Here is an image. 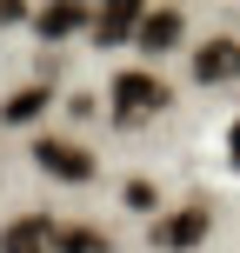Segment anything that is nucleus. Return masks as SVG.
Returning <instances> with one entry per match:
<instances>
[{
  "label": "nucleus",
  "instance_id": "nucleus-1",
  "mask_svg": "<svg viewBox=\"0 0 240 253\" xmlns=\"http://www.w3.org/2000/svg\"><path fill=\"white\" fill-rule=\"evenodd\" d=\"M160 107H167V87H160L153 74H120V80H114V120L134 126V120L160 114Z\"/></svg>",
  "mask_w": 240,
  "mask_h": 253
},
{
  "label": "nucleus",
  "instance_id": "nucleus-2",
  "mask_svg": "<svg viewBox=\"0 0 240 253\" xmlns=\"http://www.w3.org/2000/svg\"><path fill=\"white\" fill-rule=\"evenodd\" d=\"M34 160L47 167L53 180H94V153H80L74 140H40V147H34Z\"/></svg>",
  "mask_w": 240,
  "mask_h": 253
},
{
  "label": "nucleus",
  "instance_id": "nucleus-3",
  "mask_svg": "<svg viewBox=\"0 0 240 253\" xmlns=\"http://www.w3.org/2000/svg\"><path fill=\"white\" fill-rule=\"evenodd\" d=\"M207 240V207H180V213H167L160 227H153V247L180 253V247H200Z\"/></svg>",
  "mask_w": 240,
  "mask_h": 253
},
{
  "label": "nucleus",
  "instance_id": "nucleus-4",
  "mask_svg": "<svg viewBox=\"0 0 240 253\" xmlns=\"http://www.w3.org/2000/svg\"><path fill=\"white\" fill-rule=\"evenodd\" d=\"M240 74V40H207L200 53H193V80H207V87H220V80Z\"/></svg>",
  "mask_w": 240,
  "mask_h": 253
},
{
  "label": "nucleus",
  "instance_id": "nucleus-5",
  "mask_svg": "<svg viewBox=\"0 0 240 253\" xmlns=\"http://www.w3.org/2000/svg\"><path fill=\"white\" fill-rule=\"evenodd\" d=\"M140 53H174L180 47V13L174 7H153V13H140Z\"/></svg>",
  "mask_w": 240,
  "mask_h": 253
},
{
  "label": "nucleus",
  "instance_id": "nucleus-6",
  "mask_svg": "<svg viewBox=\"0 0 240 253\" xmlns=\"http://www.w3.org/2000/svg\"><path fill=\"white\" fill-rule=\"evenodd\" d=\"M47 247H53L47 220H13V227L0 233V253H47Z\"/></svg>",
  "mask_w": 240,
  "mask_h": 253
},
{
  "label": "nucleus",
  "instance_id": "nucleus-7",
  "mask_svg": "<svg viewBox=\"0 0 240 253\" xmlns=\"http://www.w3.org/2000/svg\"><path fill=\"white\" fill-rule=\"evenodd\" d=\"M94 34H100L107 47H114V40H127V34H140V7H134V0H120V7H100V13H94Z\"/></svg>",
  "mask_w": 240,
  "mask_h": 253
},
{
  "label": "nucleus",
  "instance_id": "nucleus-8",
  "mask_svg": "<svg viewBox=\"0 0 240 253\" xmlns=\"http://www.w3.org/2000/svg\"><path fill=\"white\" fill-rule=\"evenodd\" d=\"M34 27H40L47 40H60V34H74V27H87V13H80V7H40Z\"/></svg>",
  "mask_w": 240,
  "mask_h": 253
},
{
  "label": "nucleus",
  "instance_id": "nucleus-9",
  "mask_svg": "<svg viewBox=\"0 0 240 253\" xmlns=\"http://www.w3.org/2000/svg\"><path fill=\"white\" fill-rule=\"evenodd\" d=\"M53 247L60 253H107V233H94V227H53Z\"/></svg>",
  "mask_w": 240,
  "mask_h": 253
},
{
  "label": "nucleus",
  "instance_id": "nucleus-10",
  "mask_svg": "<svg viewBox=\"0 0 240 253\" xmlns=\"http://www.w3.org/2000/svg\"><path fill=\"white\" fill-rule=\"evenodd\" d=\"M40 107H47V87H20L7 107H0V120H34Z\"/></svg>",
  "mask_w": 240,
  "mask_h": 253
},
{
  "label": "nucleus",
  "instance_id": "nucleus-11",
  "mask_svg": "<svg viewBox=\"0 0 240 253\" xmlns=\"http://www.w3.org/2000/svg\"><path fill=\"white\" fill-rule=\"evenodd\" d=\"M127 207H134V213H153V187H147V180H134V187H127Z\"/></svg>",
  "mask_w": 240,
  "mask_h": 253
},
{
  "label": "nucleus",
  "instance_id": "nucleus-12",
  "mask_svg": "<svg viewBox=\"0 0 240 253\" xmlns=\"http://www.w3.org/2000/svg\"><path fill=\"white\" fill-rule=\"evenodd\" d=\"M234 160H240V126H234Z\"/></svg>",
  "mask_w": 240,
  "mask_h": 253
}]
</instances>
